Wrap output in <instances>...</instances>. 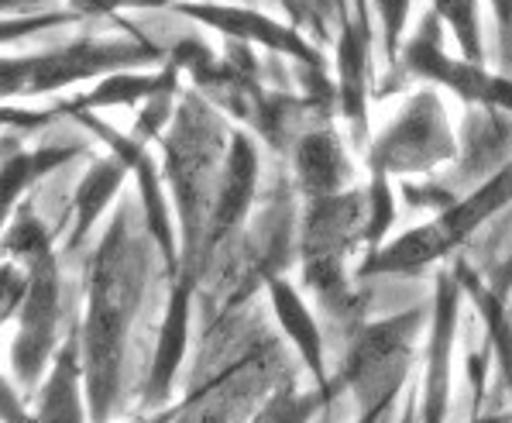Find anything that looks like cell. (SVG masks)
I'll return each mask as SVG.
<instances>
[{"label":"cell","mask_w":512,"mask_h":423,"mask_svg":"<svg viewBox=\"0 0 512 423\" xmlns=\"http://www.w3.org/2000/svg\"><path fill=\"white\" fill-rule=\"evenodd\" d=\"M152 241L135 224V207L117 200L86 262V303L76 324L90 423H114L124 396V365L135 320L152 279Z\"/></svg>","instance_id":"6da1fadb"},{"label":"cell","mask_w":512,"mask_h":423,"mask_svg":"<svg viewBox=\"0 0 512 423\" xmlns=\"http://www.w3.org/2000/svg\"><path fill=\"white\" fill-rule=\"evenodd\" d=\"M231 138V121L203 97L200 90H183L172 111L165 135L155 141L162 148V179L169 190L172 217L179 238V269L196 272L203 282V231H207L210 200H214L217 172ZM172 272V276H176Z\"/></svg>","instance_id":"7a4b0ae2"},{"label":"cell","mask_w":512,"mask_h":423,"mask_svg":"<svg viewBox=\"0 0 512 423\" xmlns=\"http://www.w3.org/2000/svg\"><path fill=\"white\" fill-rule=\"evenodd\" d=\"M512 207V155L499 169H492L482 183L464 197H454L444 210L430 221L409 227L392 241L378 245L354 265L358 279H382V276H420L430 265L451 258L458 248L468 245L482 227Z\"/></svg>","instance_id":"3957f363"},{"label":"cell","mask_w":512,"mask_h":423,"mask_svg":"<svg viewBox=\"0 0 512 423\" xmlns=\"http://www.w3.org/2000/svg\"><path fill=\"white\" fill-rule=\"evenodd\" d=\"M165 49L148 35L128 38H76L28 56H0V104L21 97H59L83 83H97L107 73L141 66H162Z\"/></svg>","instance_id":"277c9868"},{"label":"cell","mask_w":512,"mask_h":423,"mask_svg":"<svg viewBox=\"0 0 512 423\" xmlns=\"http://www.w3.org/2000/svg\"><path fill=\"white\" fill-rule=\"evenodd\" d=\"M427 324V307L403 310L389 320L358 324L337 379L354 396V410H385L399 403L413 368L416 331Z\"/></svg>","instance_id":"5b68a950"},{"label":"cell","mask_w":512,"mask_h":423,"mask_svg":"<svg viewBox=\"0 0 512 423\" xmlns=\"http://www.w3.org/2000/svg\"><path fill=\"white\" fill-rule=\"evenodd\" d=\"M458 152V135L437 86H423L378 135L368 138L365 169L368 176L385 179L427 176L458 159Z\"/></svg>","instance_id":"8992f818"},{"label":"cell","mask_w":512,"mask_h":423,"mask_svg":"<svg viewBox=\"0 0 512 423\" xmlns=\"http://www.w3.org/2000/svg\"><path fill=\"white\" fill-rule=\"evenodd\" d=\"M28 289L21 310L14 317V338L7 351V368L21 393H35L42 375L49 372L55 351H59V324H62V272L59 252L45 248L42 255L28 258Z\"/></svg>","instance_id":"52a82bcc"},{"label":"cell","mask_w":512,"mask_h":423,"mask_svg":"<svg viewBox=\"0 0 512 423\" xmlns=\"http://www.w3.org/2000/svg\"><path fill=\"white\" fill-rule=\"evenodd\" d=\"M396 69L416 76L427 86H437V90H451L454 97H461L464 104L478 107V111L512 117V76L495 73L485 62L451 56L440 42V21L433 18V11L420 21L416 35L403 42Z\"/></svg>","instance_id":"ba28073f"},{"label":"cell","mask_w":512,"mask_h":423,"mask_svg":"<svg viewBox=\"0 0 512 423\" xmlns=\"http://www.w3.org/2000/svg\"><path fill=\"white\" fill-rule=\"evenodd\" d=\"M66 117L80 124L90 138H97L100 145H104V152H110L114 159H121L124 169H128V179H135L141 227H145L155 255L165 262V279H169L172 272L179 269V238H176V217H172L169 190H165L162 166L152 155V145L131 138L128 131H117L114 124L104 121L100 114L73 111Z\"/></svg>","instance_id":"9c48e42d"},{"label":"cell","mask_w":512,"mask_h":423,"mask_svg":"<svg viewBox=\"0 0 512 423\" xmlns=\"http://www.w3.org/2000/svg\"><path fill=\"white\" fill-rule=\"evenodd\" d=\"M172 11L189 18L193 25L217 31L227 42L244 45V49H265L282 59H293L303 69H310L313 80H324L327 59L310 38L293 25L269 18L255 7L241 4H217V0H172Z\"/></svg>","instance_id":"30bf717a"},{"label":"cell","mask_w":512,"mask_h":423,"mask_svg":"<svg viewBox=\"0 0 512 423\" xmlns=\"http://www.w3.org/2000/svg\"><path fill=\"white\" fill-rule=\"evenodd\" d=\"M258 179H262L258 141L244 128H238V124H231L227 152L217 172L214 200H210L207 231H203V276L210 272L214 258L248 227L251 207L258 200Z\"/></svg>","instance_id":"8fae6325"},{"label":"cell","mask_w":512,"mask_h":423,"mask_svg":"<svg viewBox=\"0 0 512 423\" xmlns=\"http://www.w3.org/2000/svg\"><path fill=\"white\" fill-rule=\"evenodd\" d=\"M461 282L454 269L437 276L433 303L427 307V351H423V382L416 399V423H447L454 386V338L461 320Z\"/></svg>","instance_id":"7c38bea8"},{"label":"cell","mask_w":512,"mask_h":423,"mask_svg":"<svg viewBox=\"0 0 512 423\" xmlns=\"http://www.w3.org/2000/svg\"><path fill=\"white\" fill-rule=\"evenodd\" d=\"M200 293V276L196 272H176L169 276V296L162 307V324L148 358V375L141 386V410H162L176 403V382L189 358V341H193V303Z\"/></svg>","instance_id":"4fadbf2b"},{"label":"cell","mask_w":512,"mask_h":423,"mask_svg":"<svg viewBox=\"0 0 512 423\" xmlns=\"http://www.w3.org/2000/svg\"><path fill=\"white\" fill-rule=\"evenodd\" d=\"M265 296H269L272 317L279 324L282 338L289 341V348L296 351V358L303 362V368L310 372L313 386L317 389H344L337 375L327 372V341L320 331V320L313 307L306 303V296L299 293L296 282H289L286 272H272L262 282Z\"/></svg>","instance_id":"5bb4252c"},{"label":"cell","mask_w":512,"mask_h":423,"mask_svg":"<svg viewBox=\"0 0 512 423\" xmlns=\"http://www.w3.org/2000/svg\"><path fill=\"white\" fill-rule=\"evenodd\" d=\"M372 28H365L361 21L344 18L341 38H337V52H334V69H337V83H334V97L341 104V114L348 121L354 141L365 152L372 128H368V86H372Z\"/></svg>","instance_id":"9a60e30c"},{"label":"cell","mask_w":512,"mask_h":423,"mask_svg":"<svg viewBox=\"0 0 512 423\" xmlns=\"http://www.w3.org/2000/svg\"><path fill=\"white\" fill-rule=\"evenodd\" d=\"M351 183H354V159L334 128H313L296 138L293 186L299 197H303V203L337 197V193L351 190Z\"/></svg>","instance_id":"2e32d148"},{"label":"cell","mask_w":512,"mask_h":423,"mask_svg":"<svg viewBox=\"0 0 512 423\" xmlns=\"http://www.w3.org/2000/svg\"><path fill=\"white\" fill-rule=\"evenodd\" d=\"M31 423H90L86 406L83 365H80V331L76 324L62 338L49 372L31 393Z\"/></svg>","instance_id":"e0dca14e"},{"label":"cell","mask_w":512,"mask_h":423,"mask_svg":"<svg viewBox=\"0 0 512 423\" xmlns=\"http://www.w3.org/2000/svg\"><path fill=\"white\" fill-rule=\"evenodd\" d=\"M179 76H183V69L165 52V62L159 69H121V73H107V76H100L97 83H90L86 93H73V97L62 100V107H66V114H73V111L104 114V111H114V107L138 111V107H145L148 100H155L159 93L179 90Z\"/></svg>","instance_id":"ac0fdd59"},{"label":"cell","mask_w":512,"mask_h":423,"mask_svg":"<svg viewBox=\"0 0 512 423\" xmlns=\"http://www.w3.org/2000/svg\"><path fill=\"white\" fill-rule=\"evenodd\" d=\"M86 145L80 138H62L49 141V145L21 148L14 141L0 159V234H4L11 214L18 210V203L25 200V193L35 190L45 176H52L55 169L69 166L73 159H80Z\"/></svg>","instance_id":"d6986e66"},{"label":"cell","mask_w":512,"mask_h":423,"mask_svg":"<svg viewBox=\"0 0 512 423\" xmlns=\"http://www.w3.org/2000/svg\"><path fill=\"white\" fill-rule=\"evenodd\" d=\"M128 183V169L121 159H114L110 152L93 155L90 166L80 176L73 190V210H69V234H66V252H76L86 241L93 238V231L100 227V221L117 207L121 190Z\"/></svg>","instance_id":"ffe728a7"},{"label":"cell","mask_w":512,"mask_h":423,"mask_svg":"<svg viewBox=\"0 0 512 423\" xmlns=\"http://www.w3.org/2000/svg\"><path fill=\"white\" fill-rule=\"evenodd\" d=\"M454 276L461 282V293L468 296L471 303L478 307L485 320V334H488V351L495 358V372H499L502 382V393H506L509 406L506 410L512 413V317L506 310V293L495 286L492 279H482L468 262H454Z\"/></svg>","instance_id":"44dd1931"},{"label":"cell","mask_w":512,"mask_h":423,"mask_svg":"<svg viewBox=\"0 0 512 423\" xmlns=\"http://www.w3.org/2000/svg\"><path fill=\"white\" fill-rule=\"evenodd\" d=\"M337 396H344V389H299L296 382H279L244 423H310Z\"/></svg>","instance_id":"7402d4cb"},{"label":"cell","mask_w":512,"mask_h":423,"mask_svg":"<svg viewBox=\"0 0 512 423\" xmlns=\"http://www.w3.org/2000/svg\"><path fill=\"white\" fill-rule=\"evenodd\" d=\"M433 18L451 31L458 56L468 62H485V38H482V14L478 0H430Z\"/></svg>","instance_id":"603a6c76"},{"label":"cell","mask_w":512,"mask_h":423,"mask_svg":"<svg viewBox=\"0 0 512 423\" xmlns=\"http://www.w3.org/2000/svg\"><path fill=\"white\" fill-rule=\"evenodd\" d=\"M90 14L76 11H42V14H25V18H0V45H18L25 38H35V35H45L52 28H62V25H76V21H86Z\"/></svg>","instance_id":"cb8c5ba5"},{"label":"cell","mask_w":512,"mask_h":423,"mask_svg":"<svg viewBox=\"0 0 512 423\" xmlns=\"http://www.w3.org/2000/svg\"><path fill=\"white\" fill-rule=\"evenodd\" d=\"M66 117L62 100H55L49 107H21V104H0V135H38V131L52 128L55 121Z\"/></svg>","instance_id":"d4e9b609"},{"label":"cell","mask_w":512,"mask_h":423,"mask_svg":"<svg viewBox=\"0 0 512 423\" xmlns=\"http://www.w3.org/2000/svg\"><path fill=\"white\" fill-rule=\"evenodd\" d=\"M368 7H372L378 25H382L385 62H389V69H396V59H399V52H403V42H406V28H409V11H413V0H368Z\"/></svg>","instance_id":"484cf974"},{"label":"cell","mask_w":512,"mask_h":423,"mask_svg":"<svg viewBox=\"0 0 512 423\" xmlns=\"http://www.w3.org/2000/svg\"><path fill=\"white\" fill-rule=\"evenodd\" d=\"M25 289H28L25 265L11 262V258H0V331L7 324H14L21 300H25Z\"/></svg>","instance_id":"4316f807"},{"label":"cell","mask_w":512,"mask_h":423,"mask_svg":"<svg viewBox=\"0 0 512 423\" xmlns=\"http://www.w3.org/2000/svg\"><path fill=\"white\" fill-rule=\"evenodd\" d=\"M0 423H31V396L18 389L11 375L0 372Z\"/></svg>","instance_id":"83f0119b"},{"label":"cell","mask_w":512,"mask_h":423,"mask_svg":"<svg viewBox=\"0 0 512 423\" xmlns=\"http://www.w3.org/2000/svg\"><path fill=\"white\" fill-rule=\"evenodd\" d=\"M495 14V31H499V56L512 69V0H488Z\"/></svg>","instance_id":"f1b7e54d"},{"label":"cell","mask_w":512,"mask_h":423,"mask_svg":"<svg viewBox=\"0 0 512 423\" xmlns=\"http://www.w3.org/2000/svg\"><path fill=\"white\" fill-rule=\"evenodd\" d=\"M468 423H512V413L509 410H488L485 406V368L475 365V410H471V420Z\"/></svg>","instance_id":"f546056e"},{"label":"cell","mask_w":512,"mask_h":423,"mask_svg":"<svg viewBox=\"0 0 512 423\" xmlns=\"http://www.w3.org/2000/svg\"><path fill=\"white\" fill-rule=\"evenodd\" d=\"M42 11H55V0H0V18H25Z\"/></svg>","instance_id":"4dcf8cb0"},{"label":"cell","mask_w":512,"mask_h":423,"mask_svg":"<svg viewBox=\"0 0 512 423\" xmlns=\"http://www.w3.org/2000/svg\"><path fill=\"white\" fill-rule=\"evenodd\" d=\"M183 406H186V396L169 406H162V410H141L138 417H131L128 423H176V417L183 413Z\"/></svg>","instance_id":"1f68e13d"},{"label":"cell","mask_w":512,"mask_h":423,"mask_svg":"<svg viewBox=\"0 0 512 423\" xmlns=\"http://www.w3.org/2000/svg\"><path fill=\"white\" fill-rule=\"evenodd\" d=\"M69 4H73L76 11L90 14V18H110V14L104 11V4H100V0H69Z\"/></svg>","instance_id":"d6a6232c"},{"label":"cell","mask_w":512,"mask_h":423,"mask_svg":"<svg viewBox=\"0 0 512 423\" xmlns=\"http://www.w3.org/2000/svg\"><path fill=\"white\" fill-rule=\"evenodd\" d=\"M176 423H196V417H193V399L186 396V406H183V413L176 417Z\"/></svg>","instance_id":"836d02e7"}]
</instances>
